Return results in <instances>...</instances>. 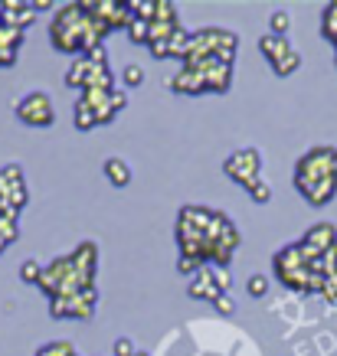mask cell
I'll return each instance as SVG.
<instances>
[{"label": "cell", "mask_w": 337, "mask_h": 356, "mask_svg": "<svg viewBox=\"0 0 337 356\" xmlns=\"http://www.w3.org/2000/svg\"><path fill=\"white\" fill-rule=\"evenodd\" d=\"M109 26L95 20L86 10V3H65L53 13L49 20V43L59 53H88L92 46H102V40L109 36Z\"/></svg>", "instance_id": "obj_1"}, {"label": "cell", "mask_w": 337, "mask_h": 356, "mask_svg": "<svg viewBox=\"0 0 337 356\" xmlns=\"http://www.w3.org/2000/svg\"><path fill=\"white\" fill-rule=\"evenodd\" d=\"M229 222L226 213L207 209V206H184L177 213V245L180 255L196 261H213V245H217L219 232Z\"/></svg>", "instance_id": "obj_2"}, {"label": "cell", "mask_w": 337, "mask_h": 356, "mask_svg": "<svg viewBox=\"0 0 337 356\" xmlns=\"http://www.w3.org/2000/svg\"><path fill=\"white\" fill-rule=\"evenodd\" d=\"M295 186L311 206H327L337 196V147L318 144L295 163Z\"/></svg>", "instance_id": "obj_3"}, {"label": "cell", "mask_w": 337, "mask_h": 356, "mask_svg": "<svg viewBox=\"0 0 337 356\" xmlns=\"http://www.w3.org/2000/svg\"><path fill=\"white\" fill-rule=\"evenodd\" d=\"M223 173L233 184H240L242 190H249L256 180H262V154L256 147H240L223 161Z\"/></svg>", "instance_id": "obj_4"}, {"label": "cell", "mask_w": 337, "mask_h": 356, "mask_svg": "<svg viewBox=\"0 0 337 356\" xmlns=\"http://www.w3.org/2000/svg\"><path fill=\"white\" fill-rule=\"evenodd\" d=\"M13 111H17V118L23 121V124H30V128H49L56 121V105L53 98L46 95V92H26V95L13 105Z\"/></svg>", "instance_id": "obj_5"}, {"label": "cell", "mask_w": 337, "mask_h": 356, "mask_svg": "<svg viewBox=\"0 0 337 356\" xmlns=\"http://www.w3.org/2000/svg\"><path fill=\"white\" fill-rule=\"evenodd\" d=\"M98 291L95 288H82V291L69 294V298H56L49 301V314L53 317H72V321H88L95 314Z\"/></svg>", "instance_id": "obj_6"}, {"label": "cell", "mask_w": 337, "mask_h": 356, "mask_svg": "<svg viewBox=\"0 0 337 356\" xmlns=\"http://www.w3.org/2000/svg\"><path fill=\"white\" fill-rule=\"evenodd\" d=\"M301 242H305L308 248H315L318 255H324V252L337 248V226L334 222H318V226H311L305 236H301Z\"/></svg>", "instance_id": "obj_7"}, {"label": "cell", "mask_w": 337, "mask_h": 356, "mask_svg": "<svg viewBox=\"0 0 337 356\" xmlns=\"http://www.w3.org/2000/svg\"><path fill=\"white\" fill-rule=\"evenodd\" d=\"M187 294H190V298H196V301H217V298H219L223 291L217 288V281H213L210 268L203 265V268L196 271L194 278L187 281Z\"/></svg>", "instance_id": "obj_8"}, {"label": "cell", "mask_w": 337, "mask_h": 356, "mask_svg": "<svg viewBox=\"0 0 337 356\" xmlns=\"http://www.w3.org/2000/svg\"><path fill=\"white\" fill-rule=\"evenodd\" d=\"M171 88L180 92V95H203V92H207V79H203V72L180 65V72L171 79Z\"/></svg>", "instance_id": "obj_9"}, {"label": "cell", "mask_w": 337, "mask_h": 356, "mask_svg": "<svg viewBox=\"0 0 337 356\" xmlns=\"http://www.w3.org/2000/svg\"><path fill=\"white\" fill-rule=\"evenodd\" d=\"M33 20H36L33 3H13V0L3 3V13H0V23H3V26H17V30L26 33V26H33Z\"/></svg>", "instance_id": "obj_10"}, {"label": "cell", "mask_w": 337, "mask_h": 356, "mask_svg": "<svg viewBox=\"0 0 337 356\" xmlns=\"http://www.w3.org/2000/svg\"><path fill=\"white\" fill-rule=\"evenodd\" d=\"M259 53L269 59L272 65H279L285 59L288 53H295L292 49V43H288V36H275V33H265L259 40Z\"/></svg>", "instance_id": "obj_11"}, {"label": "cell", "mask_w": 337, "mask_h": 356, "mask_svg": "<svg viewBox=\"0 0 337 356\" xmlns=\"http://www.w3.org/2000/svg\"><path fill=\"white\" fill-rule=\"evenodd\" d=\"M102 170H105V180H109L111 186H118V190H125V186L131 184V167H128V161H121V157H109V161L102 163Z\"/></svg>", "instance_id": "obj_12"}, {"label": "cell", "mask_w": 337, "mask_h": 356, "mask_svg": "<svg viewBox=\"0 0 337 356\" xmlns=\"http://www.w3.org/2000/svg\"><path fill=\"white\" fill-rule=\"evenodd\" d=\"M92 69H95V65L88 63L86 56H79L76 63L69 65V72H65V86H72V88H79V92H82V88H86V82H88V76H92ZM105 69H109V65H105Z\"/></svg>", "instance_id": "obj_13"}, {"label": "cell", "mask_w": 337, "mask_h": 356, "mask_svg": "<svg viewBox=\"0 0 337 356\" xmlns=\"http://www.w3.org/2000/svg\"><path fill=\"white\" fill-rule=\"evenodd\" d=\"M23 36H26L23 30H17V26H3V23H0V49L17 53V49L23 46Z\"/></svg>", "instance_id": "obj_14"}, {"label": "cell", "mask_w": 337, "mask_h": 356, "mask_svg": "<svg viewBox=\"0 0 337 356\" xmlns=\"http://www.w3.org/2000/svg\"><path fill=\"white\" fill-rule=\"evenodd\" d=\"M128 36H131V43L148 46V40H151V23L141 20V17H131V23H128Z\"/></svg>", "instance_id": "obj_15"}, {"label": "cell", "mask_w": 337, "mask_h": 356, "mask_svg": "<svg viewBox=\"0 0 337 356\" xmlns=\"http://www.w3.org/2000/svg\"><path fill=\"white\" fill-rule=\"evenodd\" d=\"M321 33H324V40H331V43L337 46V0L324 7V17H321Z\"/></svg>", "instance_id": "obj_16"}, {"label": "cell", "mask_w": 337, "mask_h": 356, "mask_svg": "<svg viewBox=\"0 0 337 356\" xmlns=\"http://www.w3.org/2000/svg\"><path fill=\"white\" fill-rule=\"evenodd\" d=\"M72 115H76V128H79V131H92V128H98L95 111L88 108V105L82 102V98L76 102V108H72Z\"/></svg>", "instance_id": "obj_17"}, {"label": "cell", "mask_w": 337, "mask_h": 356, "mask_svg": "<svg viewBox=\"0 0 337 356\" xmlns=\"http://www.w3.org/2000/svg\"><path fill=\"white\" fill-rule=\"evenodd\" d=\"M36 356H76V346L69 340H53V343H43L36 350Z\"/></svg>", "instance_id": "obj_18"}, {"label": "cell", "mask_w": 337, "mask_h": 356, "mask_svg": "<svg viewBox=\"0 0 337 356\" xmlns=\"http://www.w3.org/2000/svg\"><path fill=\"white\" fill-rule=\"evenodd\" d=\"M298 65H301V53H298V49H295V53H288V56H285V59H282V63H279V65H272V69H275V76H292V72H298Z\"/></svg>", "instance_id": "obj_19"}, {"label": "cell", "mask_w": 337, "mask_h": 356, "mask_svg": "<svg viewBox=\"0 0 337 356\" xmlns=\"http://www.w3.org/2000/svg\"><path fill=\"white\" fill-rule=\"evenodd\" d=\"M40 278H43V265L40 261H23L20 265V281H26V284H40Z\"/></svg>", "instance_id": "obj_20"}, {"label": "cell", "mask_w": 337, "mask_h": 356, "mask_svg": "<svg viewBox=\"0 0 337 356\" xmlns=\"http://www.w3.org/2000/svg\"><path fill=\"white\" fill-rule=\"evenodd\" d=\"M269 26H272V33H275V36H285V33L292 30V13L275 10L272 17H269Z\"/></svg>", "instance_id": "obj_21"}, {"label": "cell", "mask_w": 337, "mask_h": 356, "mask_svg": "<svg viewBox=\"0 0 337 356\" xmlns=\"http://www.w3.org/2000/svg\"><path fill=\"white\" fill-rule=\"evenodd\" d=\"M121 82L128 88H138L144 82V69L138 63H131V65H125V72H121Z\"/></svg>", "instance_id": "obj_22"}, {"label": "cell", "mask_w": 337, "mask_h": 356, "mask_svg": "<svg viewBox=\"0 0 337 356\" xmlns=\"http://www.w3.org/2000/svg\"><path fill=\"white\" fill-rule=\"evenodd\" d=\"M17 236H20L17 222H10V219H0V248L13 245V242H17Z\"/></svg>", "instance_id": "obj_23"}, {"label": "cell", "mask_w": 337, "mask_h": 356, "mask_svg": "<svg viewBox=\"0 0 337 356\" xmlns=\"http://www.w3.org/2000/svg\"><path fill=\"white\" fill-rule=\"evenodd\" d=\"M246 193L252 196V203H269V200H272V186L265 184V180H256Z\"/></svg>", "instance_id": "obj_24"}, {"label": "cell", "mask_w": 337, "mask_h": 356, "mask_svg": "<svg viewBox=\"0 0 337 356\" xmlns=\"http://www.w3.org/2000/svg\"><path fill=\"white\" fill-rule=\"evenodd\" d=\"M246 291H249L252 298H265V291H269V278H265V275H252V278L246 281Z\"/></svg>", "instance_id": "obj_25"}, {"label": "cell", "mask_w": 337, "mask_h": 356, "mask_svg": "<svg viewBox=\"0 0 337 356\" xmlns=\"http://www.w3.org/2000/svg\"><path fill=\"white\" fill-rule=\"evenodd\" d=\"M111 353H115V356H138V350H134V340L118 337V340H115V346H111Z\"/></svg>", "instance_id": "obj_26"}, {"label": "cell", "mask_w": 337, "mask_h": 356, "mask_svg": "<svg viewBox=\"0 0 337 356\" xmlns=\"http://www.w3.org/2000/svg\"><path fill=\"white\" fill-rule=\"evenodd\" d=\"M200 268H203V261L187 259V255H180V259H177V271H180V275H196Z\"/></svg>", "instance_id": "obj_27"}, {"label": "cell", "mask_w": 337, "mask_h": 356, "mask_svg": "<svg viewBox=\"0 0 337 356\" xmlns=\"http://www.w3.org/2000/svg\"><path fill=\"white\" fill-rule=\"evenodd\" d=\"M210 275H213V281H217V288L223 294H229V284H233V278L226 275V268H210Z\"/></svg>", "instance_id": "obj_28"}, {"label": "cell", "mask_w": 337, "mask_h": 356, "mask_svg": "<svg viewBox=\"0 0 337 356\" xmlns=\"http://www.w3.org/2000/svg\"><path fill=\"white\" fill-rule=\"evenodd\" d=\"M213 307H217L219 314H233V311H236V304H233V298H229V294H219L217 301H213Z\"/></svg>", "instance_id": "obj_29"}, {"label": "cell", "mask_w": 337, "mask_h": 356, "mask_svg": "<svg viewBox=\"0 0 337 356\" xmlns=\"http://www.w3.org/2000/svg\"><path fill=\"white\" fill-rule=\"evenodd\" d=\"M49 7H53L49 0H36V3H33V10H49Z\"/></svg>", "instance_id": "obj_30"}, {"label": "cell", "mask_w": 337, "mask_h": 356, "mask_svg": "<svg viewBox=\"0 0 337 356\" xmlns=\"http://www.w3.org/2000/svg\"><path fill=\"white\" fill-rule=\"evenodd\" d=\"M138 356H148V353H138Z\"/></svg>", "instance_id": "obj_31"}]
</instances>
